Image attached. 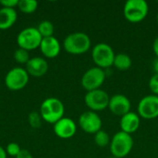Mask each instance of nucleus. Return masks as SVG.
I'll use <instances>...</instances> for the list:
<instances>
[{"label":"nucleus","mask_w":158,"mask_h":158,"mask_svg":"<svg viewBox=\"0 0 158 158\" xmlns=\"http://www.w3.org/2000/svg\"><path fill=\"white\" fill-rule=\"evenodd\" d=\"M14 58L19 64H27L28 61L31 59L30 55H29V51L22 49V48H19L15 51Z\"/></svg>","instance_id":"nucleus-22"},{"label":"nucleus","mask_w":158,"mask_h":158,"mask_svg":"<svg viewBox=\"0 0 158 158\" xmlns=\"http://www.w3.org/2000/svg\"><path fill=\"white\" fill-rule=\"evenodd\" d=\"M156 22H157V24H158V12H157V14H156Z\"/></svg>","instance_id":"nucleus-31"},{"label":"nucleus","mask_w":158,"mask_h":158,"mask_svg":"<svg viewBox=\"0 0 158 158\" xmlns=\"http://www.w3.org/2000/svg\"><path fill=\"white\" fill-rule=\"evenodd\" d=\"M40 50L45 57L54 58L57 56L60 53L61 50L60 43L54 36L43 38L40 44Z\"/></svg>","instance_id":"nucleus-15"},{"label":"nucleus","mask_w":158,"mask_h":158,"mask_svg":"<svg viewBox=\"0 0 158 158\" xmlns=\"http://www.w3.org/2000/svg\"><path fill=\"white\" fill-rule=\"evenodd\" d=\"M29 123L31 125V128L33 129H38L41 127L42 125V117H41V114L36 112V111H32L29 114Z\"/></svg>","instance_id":"nucleus-23"},{"label":"nucleus","mask_w":158,"mask_h":158,"mask_svg":"<svg viewBox=\"0 0 158 158\" xmlns=\"http://www.w3.org/2000/svg\"><path fill=\"white\" fill-rule=\"evenodd\" d=\"M153 51L155 53V55L158 57V36L155 39L154 43H153Z\"/></svg>","instance_id":"nucleus-28"},{"label":"nucleus","mask_w":158,"mask_h":158,"mask_svg":"<svg viewBox=\"0 0 158 158\" xmlns=\"http://www.w3.org/2000/svg\"><path fill=\"white\" fill-rule=\"evenodd\" d=\"M17 17L15 8H0V30H7L12 27L17 20Z\"/></svg>","instance_id":"nucleus-17"},{"label":"nucleus","mask_w":158,"mask_h":158,"mask_svg":"<svg viewBox=\"0 0 158 158\" xmlns=\"http://www.w3.org/2000/svg\"><path fill=\"white\" fill-rule=\"evenodd\" d=\"M0 158H6V152L2 146H0Z\"/></svg>","instance_id":"nucleus-30"},{"label":"nucleus","mask_w":158,"mask_h":158,"mask_svg":"<svg viewBox=\"0 0 158 158\" xmlns=\"http://www.w3.org/2000/svg\"><path fill=\"white\" fill-rule=\"evenodd\" d=\"M110 141L111 139L108 133L103 130L99 131L98 132L94 134V143L98 147H101V148L106 147L107 145L110 144Z\"/></svg>","instance_id":"nucleus-21"},{"label":"nucleus","mask_w":158,"mask_h":158,"mask_svg":"<svg viewBox=\"0 0 158 158\" xmlns=\"http://www.w3.org/2000/svg\"><path fill=\"white\" fill-rule=\"evenodd\" d=\"M108 158H118V157H116V156H110V157H108Z\"/></svg>","instance_id":"nucleus-32"},{"label":"nucleus","mask_w":158,"mask_h":158,"mask_svg":"<svg viewBox=\"0 0 158 158\" xmlns=\"http://www.w3.org/2000/svg\"><path fill=\"white\" fill-rule=\"evenodd\" d=\"M133 138L131 134L123 131H118L110 141V153L113 156L124 158L131 152L133 148Z\"/></svg>","instance_id":"nucleus-3"},{"label":"nucleus","mask_w":158,"mask_h":158,"mask_svg":"<svg viewBox=\"0 0 158 158\" xmlns=\"http://www.w3.org/2000/svg\"><path fill=\"white\" fill-rule=\"evenodd\" d=\"M115 52L111 45L106 43H99L95 44L92 50V58L100 69H108L113 66L115 59Z\"/></svg>","instance_id":"nucleus-5"},{"label":"nucleus","mask_w":158,"mask_h":158,"mask_svg":"<svg viewBox=\"0 0 158 158\" xmlns=\"http://www.w3.org/2000/svg\"><path fill=\"white\" fill-rule=\"evenodd\" d=\"M149 89L153 94L158 96V74H154L149 80Z\"/></svg>","instance_id":"nucleus-25"},{"label":"nucleus","mask_w":158,"mask_h":158,"mask_svg":"<svg viewBox=\"0 0 158 158\" xmlns=\"http://www.w3.org/2000/svg\"><path fill=\"white\" fill-rule=\"evenodd\" d=\"M149 6L145 0H128L123 7L125 19L131 23L143 21L148 15Z\"/></svg>","instance_id":"nucleus-4"},{"label":"nucleus","mask_w":158,"mask_h":158,"mask_svg":"<svg viewBox=\"0 0 158 158\" xmlns=\"http://www.w3.org/2000/svg\"><path fill=\"white\" fill-rule=\"evenodd\" d=\"M131 65H132V60L129 55L124 54V53H119V54H117L115 56L113 66L117 69L121 70V71H125V70L130 69Z\"/></svg>","instance_id":"nucleus-18"},{"label":"nucleus","mask_w":158,"mask_h":158,"mask_svg":"<svg viewBox=\"0 0 158 158\" xmlns=\"http://www.w3.org/2000/svg\"><path fill=\"white\" fill-rule=\"evenodd\" d=\"M109 100L110 96L106 91L102 89L87 92L84 96L85 105L91 111L96 113L98 111H103L107 108L109 105Z\"/></svg>","instance_id":"nucleus-8"},{"label":"nucleus","mask_w":158,"mask_h":158,"mask_svg":"<svg viewBox=\"0 0 158 158\" xmlns=\"http://www.w3.org/2000/svg\"><path fill=\"white\" fill-rule=\"evenodd\" d=\"M37 30L43 38L51 37L53 36V33H54V25L49 20H43L38 25Z\"/></svg>","instance_id":"nucleus-20"},{"label":"nucleus","mask_w":158,"mask_h":158,"mask_svg":"<svg viewBox=\"0 0 158 158\" xmlns=\"http://www.w3.org/2000/svg\"><path fill=\"white\" fill-rule=\"evenodd\" d=\"M91 45L92 42L89 35L80 31L69 34L63 42L64 49L71 55L85 54L90 50Z\"/></svg>","instance_id":"nucleus-1"},{"label":"nucleus","mask_w":158,"mask_h":158,"mask_svg":"<svg viewBox=\"0 0 158 158\" xmlns=\"http://www.w3.org/2000/svg\"><path fill=\"white\" fill-rule=\"evenodd\" d=\"M0 5L3 6V7L7 8H14L15 6H18L19 0H1Z\"/></svg>","instance_id":"nucleus-26"},{"label":"nucleus","mask_w":158,"mask_h":158,"mask_svg":"<svg viewBox=\"0 0 158 158\" xmlns=\"http://www.w3.org/2000/svg\"><path fill=\"white\" fill-rule=\"evenodd\" d=\"M153 70L155 74H158V57H156L153 62Z\"/></svg>","instance_id":"nucleus-29"},{"label":"nucleus","mask_w":158,"mask_h":158,"mask_svg":"<svg viewBox=\"0 0 158 158\" xmlns=\"http://www.w3.org/2000/svg\"><path fill=\"white\" fill-rule=\"evenodd\" d=\"M38 6L37 1L34 0H19V5L18 7L19 9L26 14H31L33 13Z\"/></svg>","instance_id":"nucleus-19"},{"label":"nucleus","mask_w":158,"mask_h":158,"mask_svg":"<svg viewBox=\"0 0 158 158\" xmlns=\"http://www.w3.org/2000/svg\"><path fill=\"white\" fill-rule=\"evenodd\" d=\"M16 158H33L32 156L31 155V153L27 150H23L21 149V151L19 152V154L16 156Z\"/></svg>","instance_id":"nucleus-27"},{"label":"nucleus","mask_w":158,"mask_h":158,"mask_svg":"<svg viewBox=\"0 0 158 158\" xmlns=\"http://www.w3.org/2000/svg\"><path fill=\"white\" fill-rule=\"evenodd\" d=\"M140 124H141L140 116L138 115V113H134L131 111L122 116L119 121L121 131L131 135L138 131Z\"/></svg>","instance_id":"nucleus-14"},{"label":"nucleus","mask_w":158,"mask_h":158,"mask_svg":"<svg viewBox=\"0 0 158 158\" xmlns=\"http://www.w3.org/2000/svg\"><path fill=\"white\" fill-rule=\"evenodd\" d=\"M138 115L143 119L158 118V96L149 94L141 99L138 104Z\"/></svg>","instance_id":"nucleus-10"},{"label":"nucleus","mask_w":158,"mask_h":158,"mask_svg":"<svg viewBox=\"0 0 158 158\" xmlns=\"http://www.w3.org/2000/svg\"><path fill=\"white\" fill-rule=\"evenodd\" d=\"M81 129L88 134H95L102 130L103 122L100 116L94 111H85L79 118Z\"/></svg>","instance_id":"nucleus-11"},{"label":"nucleus","mask_w":158,"mask_h":158,"mask_svg":"<svg viewBox=\"0 0 158 158\" xmlns=\"http://www.w3.org/2000/svg\"><path fill=\"white\" fill-rule=\"evenodd\" d=\"M65 106L63 103L55 97L45 99L40 107V114L42 118L51 124L56 123L62 118H64Z\"/></svg>","instance_id":"nucleus-2"},{"label":"nucleus","mask_w":158,"mask_h":158,"mask_svg":"<svg viewBox=\"0 0 158 158\" xmlns=\"http://www.w3.org/2000/svg\"><path fill=\"white\" fill-rule=\"evenodd\" d=\"M108 108L112 114L122 117L127 113L131 112V103L126 95L117 94L110 97Z\"/></svg>","instance_id":"nucleus-12"},{"label":"nucleus","mask_w":158,"mask_h":158,"mask_svg":"<svg viewBox=\"0 0 158 158\" xmlns=\"http://www.w3.org/2000/svg\"><path fill=\"white\" fill-rule=\"evenodd\" d=\"M20 151H21L20 146L18 143H8L7 146H6V154L8 156H15V157L19 154Z\"/></svg>","instance_id":"nucleus-24"},{"label":"nucleus","mask_w":158,"mask_h":158,"mask_svg":"<svg viewBox=\"0 0 158 158\" xmlns=\"http://www.w3.org/2000/svg\"><path fill=\"white\" fill-rule=\"evenodd\" d=\"M29 81V74L22 68H14L10 69L6 78L5 83L11 91H19L23 89Z\"/></svg>","instance_id":"nucleus-9"},{"label":"nucleus","mask_w":158,"mask_h":158,"mask_svg":"<svg viewBox=\"0 0 158 158\" xmlns=\"http://www.w3.org/2000/svg\"><path fill=\"white\" fill-rule=\"evenodd\" d=\"M26 71L33 77H42L48 70V63L45 59L40 56L31 58L26 64Z\"/></svg>","instance_id":"nucleus-16"},{"label":"nucleus","mask_w":158,"mask_h":158,"mask_svg":"<svg viewBox=\"0 0 158 158\" xmlns=\"http://www.w3.org/2000/svg\"><path fill=\"white\" fill-rule=\"evenodd\" d=\"M106 78V71L98 67H94L89 69L84 72L81 77V83L83 89L87 92L100 89L104 84Z\"/></svg>","instance_id":"nucleus-6"},{"label":"nucleus","mask_w":158,"mask_h":158,"mask_svg":"<svg viewBox=\"0 0 158 158\" xmlns=\"http://www.w3.org/2000/svg\"><path fill=\"white\" fill-rule=\"evenodd\" d=\"M42 40L43 37L38 31L37 28L29 27L23 29L18 34L17 44L19 46V48L30 51L40 47Z\"/></svg>","instance_id":"nucleus-7"},{"label":"nucleus","mask_w":158,"mask_h":158,"mask_svg":"<svg viewBox=\"0 0 158 158\" xmlns=\"http://www.w3.org/2000/svg\"><path fill=\"white\" fill-rule=\"evenodd\" d=\"M76 131V123L69 118L64 117L54 124V132L61 139H69L75 135Z\"/></svg>","instance_id":"nucleus-13"}]
</instances>
